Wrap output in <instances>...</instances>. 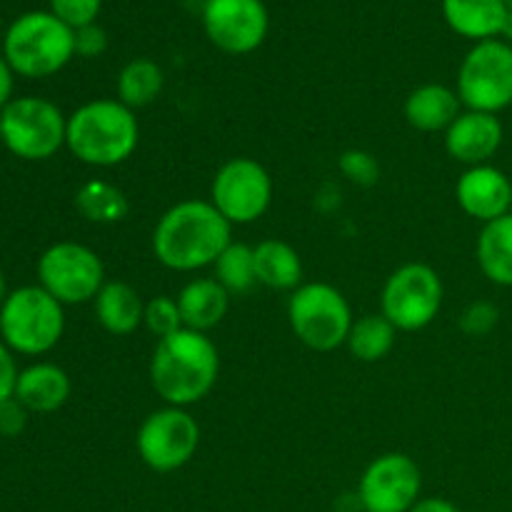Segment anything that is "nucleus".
<instances>
[{
    "label": "nucleus",
    "instance_id": "nucleus-1",
    "mask_svg": "<svg viewBox=\"0 0 512 512\" xmlns=\"http://www.w3.org/2000/svg\"><path fill=\"white\" fill-rule=\"evenodd\" d=\"M233 243V225L210 200H180L158 218L153 230V255L163 268L195 273L213 268Z\"/></svg>",
    "mask_w": 512,
    "mask_h": 512
},
{
    "label": "nucleus",
    "instance_id": "nucleus-2",
    "mask_svg": "<svg viewBox=\"0 0 512 512\" xmlns=\"http://www.w3.org/2000/svg\"><path fill=\"white\" fill-rule=\"evenodd\" d=\"M150 385L165 405L190 408L208 398L218 383L220 353L208 333L180 328L160 338L150 355Z\"/></svg>",
    "mask_w": 512,
    "mask_h": 512
},
{
    "label": "nucleus",
    "instance_id": "nucleus-3",
    "mask_svg": "<svg viewBox=\"0 0 512 512\" xmlns=\"http://www.w3.org/2000/svg\"><path fill=\"white\" fill-rule=\"evenodd\" d=\"M140 125L118 98L88 100L68 115L65 148L90 168H115L135 153Z\"/></svg>",
    "mask_w": 512,
    "mask_h": 512
},
{
    "label": "nucleus",
    "instance_id": "nucleus-4",
    "mask_svg": "<svg viewBox=\"0 0 512 512\" xmlns=\"http://www.w3.org/2000/svg\"><path fill=\"white\" fill-rule=\"evenodd\" d=\"M75 55V30L45 10L13 20L3 40V58L15 75L50 78L60 73Z\"/></svg>",
    "mask_w": 512,
    "mask_h": 512
},
{
    "label": "nucleus",
    "instance_id": "nucleus-5",
    "mask_svg": "<svg viewBox=\"0 0 512 512\" xmlns=\"http://www.w3.org/2000/svg\"><path fill=\"white\" fill-rule=\"evenodd\" d=\"M65 333V305L40 285L10 290L0 305V340L13 353L38 358L50 353Z\"/></svg>",
    "mask_w": 512,
    "mask_h": 512
},
{
    "label": "nucleus",
    "instance_id": "nucleus-6",
    "mask_svg": "<svg viewBox=\"0 0 512 512\" xmlns=\"http://www.w3.org/2000/svg\"><path fill=\"white\" fill-rule=\"evenodd\" d=\"M288 323L305 348L333 353L348 343L355 318L348 298L335 285L303 283L290 293Z\"/></svg>",
    "mask_w": 512,
    "mask_h": 512
},
{
    "label": "nucleus",
    "instance_id": "nucleus-7",
    "mask_svg": "<svg viewBox=\"0 0 512 512\" xmlns=\"http://www.w3.org/2000/svg\"><path fill=\"white\" fill-rule=\"evenodd\" d=\"M3 145L20 160L40 163L65 148L68 118L48 98L23 95L0 110Z\"/></svg>",
    "mask_w": 512,
    "mask_h": 512
},
{
    "label": "nucleus",
    "instance_id": "nucleus-8",
    "mask_svg": "<svg viewBox=\"0 0 512 512\" xmlns=\"http://www.w3.org/2000/svg\"><path fill=\"white\" fill-rule=\"evenodd\" d=\"M443 298L445 288L438 270L425 263H405L385 280L380 313L398 328V333H415L438 318Z\"/></svg>",
    "mask_w": 512,
    "mask_h": 512
},
{
    "label": "nucleus",
    "instance_id": "nucleus-9",
    "mask_svg": "<svg viewBox=\"0 0 512 512\" xmlns=\"http://www.w3.org/2000/svg\"><path fill=\"white\" fill-rule=\"evenodd\" d=\"M458 98L463 108L498 115L512 105V45L508 40L475 43L458 68Z\"/></svg>",
    "mask_w": 512,
    "mask_h": 512
},
{
    "label": "nucleus",
    "instance_id": "nucleus-10",
    "mask_svg": "<svg viewBox=\"0 0 512 512\" xmlns=\"http://www.w3.org/2000/svg\"><path fill=\"white\" fill-rule=\"evenodd\" d=\"M105 283L103 258L83 243L60 240L38 258V285L60 305L93 303Z\"/></svg>",
    "mask_w": 512,
    "mask_h": 512
},
{
    "label": "nucleus",
    "instance_id": "nucleus-11",
    "mask_svg": "<svg viewBox=\"0 0 512 512\" xmlns=\"http://www.w3.org/2000/svg\"><path fill=\"white\" fill-rule=\"evenodd\" d=\"M273 178L255 158L225 160L210 183V203L230 225H250L263 218L273 203Z\"/></svg>",
    "mask_w": 512,
    "mask_h": 512
},
{
    "label": "nucleus",
    "instance_id": "nucleus-12",
    "mask_svg": "<svg viewBox=\"0 0 512 512\" xmlns=\"http://www.w3.org/2000/svg\"><path fill=\"white\" fill-rule=\"evenodd\" d=\"M135 448L153 473H175L198 453L200 425L188 408L163 405L140 423Z\"/></svg>",
    "mask_w": 512,
    "mask_h": 512
},
{
    "label": "nucleus",
    "instance_id": "nucleus-13",
    "mask_svg": "<svg viewBox=\"0 0 512 512\" xmlns=\"http://www.w3.org/2000/svg\"><path fill=\"white\" fill-rule=\"evenodd\" d=\"M423 473L405 453L378 455L358 485V498L365 512H410L420 500Z\"/></svg>",
    "mask_w": 512,
    "mask_h": 512
},
{
    "label": "nucleus",
    "instance_id": "nucleus-14",
    "mask_svg": "<svg viewBox=\"0 0 512 512\" xmlns=\"http://www.w3.org/2000/svg\"><path fill=\"white\" fill-rule=\"evenodd\" d=\"M268 23L263 0H208L203 8L210 43L230 55L258 50L268 35Z\"/></svg>",
    "mask_w": 512,
    "mask_h": 512
},
{
    "label": "nucleus",
    "instance_id": "nucleus-15",
    "mask_svg": "<svg viewBox=\"0 0 512 512\" xmlns=\"http://www.w3.org/2000/svg\"><path fill=\"white\" fill-rule=\"evenodd\" d=\"M455 200L468 218L480 220L483 225L493 223L510 213L512 183L495 165H475L455 183Z\"/></svg>",
    "mask_w": 512,
    "mask_h": 512
},
{
    "label": "nucleus",
    "instance_id": "nucleus-16",
    "mask_svg": "<svg viewBox=\"0 0 512 512\" xmlns=\"http://www.w3.org/2000/svg\"><path fill=\"white\" fill-rule=\"evenodd\" d=\"M503 123L498 115L465 108L445 130V150L453 160L475 168L490 163L503 145Z\"/></svg>",
    "mask_w": 512,
    "mask_h": 512
},
{
    "label": "nucleus",
    "instance_id": "nucleus-17",
    "mask_svg": "<svg viewBox=\"0 0 512 512\" xmlns=\"http://www.w3.org/2000/svg\"><path fill=\"white\" fill-rule=\"evenodd\" d=\"M463 110L465 108L458 98V90L448 88L443 83L420 85L405 98L403 105L408 125L420 130V133H440V130L445 133Z\"/></svg>",
    "mask_w": 512,
    "mask_h": 512
},
{
    "label": "nucleus",
    "instance_id": "nucleus-18",
    "mask_svg": "<svg viewBox=\"0 0 512 512\" xmlns=\"http://www.w3.org/2000/svg\"><path fill=\"white\" fill-rule=\"evenodd\" d=\"M70 378L60 365L33 363L18 373L15 398L28 408V413H55L70 398Z\"/></svg>",
    "mask_w": 512,
    "mask_h": 512
},
{
    "label": "nucleus",
    "instance_id": "nucleus-19",
    "mask_svg": "<svg viewBox=\"0 0 512 512\" xmlns=\"http://www.w3.org/2000/svg\"><path fill=\"white\" fill-rule=\"evenodd\" d=\"M95 320L105 333L123 338L143 325L145 300L125 280H108L93 300Z\"/></svg>",
    "mask_w": 512,
    "mask_h": 512
},
{
    "label": "nucleus",
    "instance_id": "nucleus-20",
    "mask_svg": "<svg viewBox=\"0 0 512 512\" xmlns=\"http://www.w3.org/2000/svg\"><path fill=\"white\" fill-rule=\"evenodd\" d=\"M183 328L208 333L223 323L230 308V293L215 278H193L178 293Z\"/></svg>",
    "mask_w": 512,
    "mask_h": 512
},
{
    "label": "nucleus",
    "instance_id": "nucleus-21",
    "mask_svg": "<svg viewBox=\"0 0 512 512\" xmlns=\"http://www.w3.org/2000/svg\"><path fill=\"white\" fill-rule=\"evenodd\" d=\"M443 15L455 33L483 43L503 35L508 0H443Z\"/></svg>",
    "mask_w": 512,
    "mask_h": 512
},
{
    "label": "nucleus",
    "instance_id": "nucleus-22",
    "mask_svg": "<svg viewBox=\"0 0 512 512\" xmlns=\"http://www.w3.org/2000/svg\"><path fill=\"white\" fill-rule=\"evenodd\" d=\"M253 250L258 285H265L270 290H288V293L303 285V260L293 245L278 238H268L255 245Z\"/></svg>",
    "mask_w": 512,
    "mask_h": 512
},
{
    "label": "nucleus",
    "instance_id": "nucleus-23",
    "mask_svg": "<svg viewBox=\"0 0 512 512\" xmlns=\"http://www.w3.org/2000/svg\"><path fill=\"white\" fill-rule=\"evenodd\" d=\"M478 265L490 283L512 288V215L485 223L475 245Z\"/></svg>",
    "mask_w": 512,
    "mask_h": 512
},
{
    "label": "nucleus",
    "instance_id": "nucleus-24",
    "mask_svg": "<svg viewBox=\"0 0 512 512\" xmlns=\"http://www.w3.org/2000/svg\"><path fill=\"white\" fill-rule=\"evenodd\" d=\"M75 208L90 223L113 225L128 218V195L108 180H88L75 190Z\"/></svg>",
    "mask_w": 512,
    "mask_h": 512
},
{
    "label": "nucleus",
    "instance_id": "nucleus-25",
    "mask_svg": "<svg viewBox=\"0 0 512 512\" xmlns=\"http://www.w3.org/2000/svg\"><path fill=\"white\" fill-rule=\"evenodd\" d=\"M395 340H398V328L383 313H370L355 320L345 348L360 363H378L393 353Z\"/></svg>",
    "mask_w": 512,
    "mask_h": 512
},
{
    "label": "nucleus",
    "instance_id": "nucleus-26",
    "mask_svg": "<svg viewBox=\"0 0 512 512\" xmlns=\"http://www.w3.org/2000/svg\"><path fill=\"white\" fill-rule=\"evenodd\" d=\"M165 85L163 68L150 58H133L118 73V100L130 110L153 105Z\"/></svg>",
    "mask_w": 512,
    "mask_h": 512
},
{
    "label": "nucleus",
    "instance_id": "nucleus-27",
    "mask_svg": "<svg viewBox=\"0 0 512 512\" xmlns=\"http://www.w3.org/2000/svg\"><path fill=\"white\" fill-rule=\"evenodd\" d=\"M213 278L230 295H245L258 285L255 273V250L248 243H230L213 265Z\"/></svg>",
    "mask_w": 512,
    "mask_h": 512
},
{
    "label": "nucleus",
    "instance_id": "nucleus-28",
    "mask_svg": "<svg viewBox=\"0 0 512 512\" xmlns=\"http://www.w3.org/2000/svg\"><path fill=\"white\" fill-rule=\"evenodd\" d=\"M143 325L158 340L178 333V330L183 328V318H180L178 300L170 298V295H155V298L145 300Z\"/></svg>",
    "mask_w": 512,
    "mask_h": 512
},
{
    "label": "nucleus",
    "instance_id": "nucleus-29",
    "mask_svg": "<svg viewBox=\"0 0 512 512\" xmlns=\"http://www.w3.org/2000/svg\"><path fill=\"white\" fill-rule=\"evenodd\" d=\"M338 168L350 183L360 185V188H370V185L378 183L380 178V165L378 158L368 150H360V148H350L340 155L338 160Z\"/></svg>",
    "mask_w": 512,
    "mask_h": 512
},
{
    "label": "nucleus",
    "instance_id": "nucleus-30",
    "mask_svg": "<svg viewBox=\"0 0 512 512\" xmlns=\"http://www.w3.org/2000/svg\"><path fill=\"white\" fill-rule=\"evenodd\" d=\"M103 0H50V13L63 20L68 28L78 30L98 20Z\"/></svg>",
    "mask_w": 512,
    "mask_h": 512
},
{
    "label": "nucleus",
    "instance_id": "nucleus-31",
    "mask_svg": "<svg viewBox=\"0 0 512 512\" xmlns=\"http://www.w3.org/2000/svg\"><path fill=\"white\" fill-rule=\"evenodd\" d=\"M498 318V308H495L493 303L480 300V303H473L465 308L463 318H460V328H463V333L470 335V338H483V335H488L490 330L498 325Z\"/></svg>",
    "mask_w": 512,
    "mask_h": 512
},
{
    "label": "nucleus",
    "instance_id": "nucleus-32",
    "mask_svg": "<svg viewBox=\"0 0 512 512\" xmlns=\"http://www.w3.org/2000/svg\"><path fill=\"white\" fill-rule=\"evenodd\" d=\"M28 408L18 398H8L0 403V435L3 438H18L28 425Z\"/></svg>",
    "mask_w": 512,
    "mask_h": 512
},
{
    "label": "nucleus",
    "instance_id": "nucleus-33",
    "mask_svg": "<svg viewBox=\"0 0 512 512\" xmlns=\"http://www.w3.org/2000/svg\"><path fill=\"white\" fill-rule=\"evenodd\" d=\"M108 48V35L100 25H85L75 30V55L80 58H98Z\"/></svg>",
    "mask_w": 512,
    "mask_h": 512
},
{
    "label": "nucleus",
    "instance_id": "nucleus-34",
    "mask_svg": "<svg viewBox=\"0 0 512 512\" xmlns=\"http://www.w3.org/2000/svg\"><path fill=\"white\" fill-rule=\"evenodd\" d=\"M18 365H15L13 350L0 340V403L15 395V383H18Z\"/></svg>",
    "mask_w": 512,
    "mask_h": 512
},
{
    "label": "nucleus",
    "instance_id": "nucleus-35",
    "mask_svg": "<svg viewBox=\"0 0 512 512\" xmlns=\"http://www.w3.org/2000/svg\"><path fill=\"white\" fill-rule=\"evenodd\" d=\"M13 85H15V73L8 65V60L0 55V110L13 100Z\"/></svg>",
    "mask_w": 512,
    "mask_h": 512
},
{
    "label": "nucleus",
    "instance_id": "nucleus-36",
    "mask_svg": "<svg viewBox=\"0 0 512 512\" xmlns=\"http://www.w3.org/2000/svg\"><path fill=\"white\" fill-rule=\"evenodd\" d=\"M410 512H460L458 505L445 498H420Z\"/></svg>",
    "mask_w": 512,
    "mask_h": 512
},
{
    "label": "nucleus",
    "instance_id": "nucleus-37",
    "mask_svg": "<svg viewBox=\"0 0 512 512\" xmlns=\"http://www.w3.org/2000/svg\"><path fill=\"white\" fill-rule=\"evenodd\" d=\"M503 38L508 40H512V10H508V18H505V28H503Z\"/></svg>",
    "mask_w": 512,
    "mask_h": 512
},
{
    "label": "nucleus",
    "instance_id": "nucleus-38",
    "mask_svg": "<svg viewBox=\"0 0 512 512\" xmlns=\"http://www.w3.org/2000/svg\"><path fill=\"white\" fill-rule=\"evenodd\" d=\"M5 298H8V285H5L3 273H0V305H3Z\"/></svg>",
    "mask_w": 512,
    "mask_h": 512
},
{
    "label": "nucleus",
    "instance_id": "nucleus-39",
    "mask_svg": "<svg viewBox=\"0 0 512 512\" xmlns=\"http://www.w3.org/2000/svg\"><path fill=\"white\" fill-rule=\"evenodd\" d=\"M0 143H3V128H0Z\"/></svg>",
    "mask_w": 512,
    "mask_h": 512
},
{
    "label": "nucleus",
    "instance_id": "nucleus-40",
    "mask_svg": "<svg viewBox=\"0 0 512 512\" xmlns=\"http://www.w3.org/2000/svg\"><path fill=\"white\" fill-rule=\"evenodd\" d=\"M508 10H512V0H508Z\"/></svg>",
    "mask_w": 512,
    "mask_h": 512
},
{
    "label": "nucleus",
    "instance_id": "nucleus-41",
    "mask_svg": "<svg viewBox=\"0 0 512 512\" xmlns=\"http://www.w3.org/2000/svg\"><path fill=\"white\" fill-rule=\"evenodd\" d=\"M510 215H512V200H510Z\"/></svg>",
    "mask_w": 512,
    "mask_h": 512
}]
</instances>
